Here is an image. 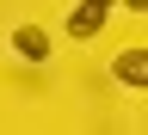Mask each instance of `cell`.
<instances>
[{"label": "cell", "instance_id": "obj_1", "mask_svg": "<svg viewBox=\"0 0 148 135\" xmlns=\"http://www.w3.org/2000/svg\"><path fill=\"white\" fill-rule=\"evenodd\" d=\"M111 6H117V0H80V6L68 12V37H74V43H92V37L105 31Z\"/></svg>", "mask_w": 148, "mask_h": 135}, {"label": "cell", "instance_id": "obj_2", "mask_svg": "<svg viewBox=\"0 0 148 135\" xmlns=\"http://www.w3.org/2000/svg\"><path fill=\"white\" fill-rule=\"evenodd\" d=\"M12 55L18 62H49V31L43 25H18L12 31Z\"/></svg>", "mask_w": 148, "mask_h": 135}, {"label": "cell", "instance_id": "obj_3", "mask_svg": "<svg viewBox=\"0 0 148 135\" xmlns=\"http://www.w3.org/2000/svg\"><path fill=\"white\" fill-rule=\"evenodd\" d=\"M111 74H117L123 86H136V92H148V49H123L117 62H111Z\"/></svg>", "mask_w": 148, "mask_h": 135}]
</instances>
